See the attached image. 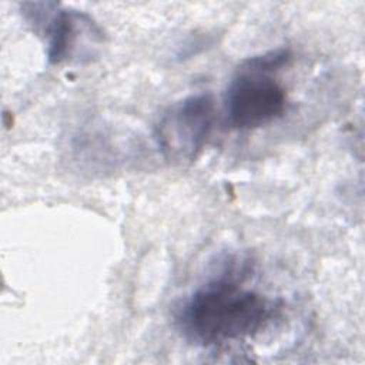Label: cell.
<instances>
[{"label":"cell","instance_id":"cell-1","mask_svg":"<svg viewBox=\"0 0 365 365\" xmlns=\"http://www.w3.org/2000/svg\"><path fill=\"white\" fill-rule=\"evenodd\" d=\"M275 305L231 277H220L197 288L177 312L185 339L214 346L250 338L272 318Z\"/></svg>","mask_w":365,"mask_h":365},{"label":"cell","instance_id":"cell-2","mask_svg":"<svg viewBox=\"0 0 365 365\" xmlns=\"http://www.w3.org/2000/svg\"><path fill=\"white\" fill-rule=\"evenodd\" d=\"M215 120V101L210 93H197L173 103L158 118L154 138L163 157L184 164L205 147Z\"/></svg>","mask_w":365,"mask_h":365},{"label":"cell","instance_id":"cell-3","mask_svg":"<svg viewBox=\"0 0 365 365\" xmlns=\"http://www.w3.org/2000/svg\"><path fill=\"white\" fill-rule=\"evenodd\" d=\"M288 106L287 90L271 71L241 63L231 78L224 107L231 127L254 130L282 117Z\"/></svg>","mask_w":365,"mask_h":365},{"label":"cell","instance_id":"cell-4","mask_svg":"<svg viewBox=\"0 0 365 365\" xmlns=\"http://www.w3.org/2000/svg\"><path fill=\"white\" fill-rule=\"evenodd\" d=\"M46 36L47 60L54 66L91 60L96 47L104 43L101 27L88 14L71 9L56 10L46 26Z\"/></svg>","mask_w":365,"mask_h":365}]
</instances>
